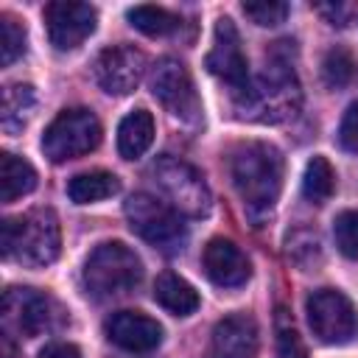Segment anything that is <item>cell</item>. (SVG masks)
Returning <instances> with one entry per match:
<instances>
[{
  "mask_svg": "<svg viewBox=\"0 0 358 358\" xmlns=\"http://www.w3.org/2000/svg\"><path fill=\"white\" fill-rule=\"evenodd\" d=\"M282 173H285V159L280 148L271 143L249 140L232 151L229 176L243 204V213L255 227H263L271 218L282 190Z\"/></svg>",
  "mask_w": 358,
  "mask_h": 358,
  "instance_id": "6da1fadb",
  "label": "cell"
},
{
  "mask_svg": "<svg viewBox=\"0 0 358 358\" xmlns=\"http://www.w3.org/2000/svg\"><path fill=\"white\" fill-rule=\"evenodd\" d=\"M238 115L257 123H280L299 112L302 106V90L296 81V73L285 56H280V48L274 42L266 70L249 81V87L235 95Z\"/></svg>",
  "mask_w": 358,
  "mask_h": 358,
  "instance_id": "7a4b0ae2",
  "label": "cell"
},
{
  "mask_svg": "<svg viewBox=\"0 0 358 358\" xmlns=\"http://www.w3.org/2000/svg\"><path fill=\"white\" fill-rule=\"evenodd\" d=\"M0 246H3V257L17 260L22 266L31 268L50 266L62 252V229L56 213L48 207H36L22 215L6 218L0 232Z\"/></svg>",
  "mask_w": 358,
  "mask_h": 358,
  "instance_id": "3957f363",
  "label": "cell"
},
{
  "mask_svg": "<svg viewBox=\"0 0 358 358\" xmlns=\"http://www.w3.org/2000/svg\"><path fill=\"white\" fill-rule=\"evenodd\" d=\"M143 280V260L140 255L120 243L106 241L95 246L84 263V288L95 299H112L134 291Z\"/></svg>",
  "mask_w": 358,
  "mask_h": 358,
  "instance_id": "277c9868",
  "label": "cell"
},
{
  "mask_svg": "<svg viewBox=\"0 0 358 358\" xmlns=\"http://www.w3.org/2000/svg\"><path fill=\"white\" fill-rule=\"evenodd\" d=\"M126 221L134 235H140L145 243L165 255H176L187 243V227L182 215L162 199L151 193H134L123 204Z\"/></svg>",
  "mask_w": 358,
  "mask_h": 358,
  "instance_id": "5b68a950",
  "label": "cell"
},
{
  "mask_svg": "<svg viewBox=\"0 0 358 358\" xmlns=\"http://www.w3.org/2000/svg\"><path fill=\"white\" fill-rule=\"evenodd\" d=\"M151 176L162 193V199L187 218H204L213 207V196L210 187L204 182V176L185 159L176 157H159L151 165Z\"/></svg>",
  "mask_w": 358,
  "mask_h": 358,
  "instance_id": "8992f818",
  "label": "cell"
},
{
  "mask_svg": "<svg viewBox=\"0 0 358 358\" xmlns=\"http://www.w3.org/2000/svg\"><path fill=\"white\" fill-rule=\"evenodd\" d=\"M98 143H101V123L84 106L59 112L42 134V151L50 162H67L84 157L95 151Z\"/></svg>",
  "mask_w": 358,
  "mask_h": 358,
  "instance_id": "52a82bcc",
  "label": "cell"
},
{
  "mask_svg": "<svg viewBox=\"0 0 358 358\" xmlns=\"http://www.w3.org/2000/svg\"><path fill=\"white\" fill-rule=\"evenodd\" d=\"M308 324L324 344H344L358 333V310L347 294L336 288H319L305 302Z\"/></svg>",
  "mask_w": 358,
  "mask_h": 358,
  "instance_id": "ba28073f",
  "label": "cell"
},
{
  "mask_svg": "<svg viewBox=\"0 0 358 358\" xmlns=\"http://www.w3.org/2000/svg\"><path fill=\"white\" fill-rule=\"evenodd\" d=\"M148 87H151V95L179 120H187L193 123L201 112V103H199V95H196V87H193V78L187 73V67L176 59H159L154 67H151V76H148Z\"/></svg>",
  "mask_w": 358,
  "mask_h": 358,
  "instance_id": "9c48e42d",
  "label": "cell"
},
{
  "mask_svg": "<svg viewBox=\"0 0 358 358\" xmlns=\"http://www.w3.org/2000/svg\"><path fill=\"white\" fill-rule=\"evenodd\" d=\"M204 64L218 81H224L232 90V95H241L249 87L252 76H249L246 53L241 45V34L229 17H218L215 31H213V48H210Z\"/></svg>",
  "mask_w": 358,
  "mask_h": 358,
  "instance_id": "30bf717a",
  "label": "cell"
},
{
  "mask_svg": "<svg viewBox=\"0 0 358 358\" xmlns=\"http://www.w3.org/2000/svg\"><path fill=\"white\" fill-rule=\"evenodd\" d=\"M98 11L90 3H73V0H53L45 6V25L48 39L56 50H76L90 39L95 31Z\"/></svg>",
  "mask_w": 358,
  "mask_h": 358,
  "instance_id": "8fae6325",
  "label": "cell"
},
{
  "mask_svg": "<svg viewBox=\"0 0 358 358\" xmlns=\"http://www.w3.org/2000/svg\"><path fill=\"white\" fill-rule=\"evenodd\" d=\"M56 305L36 288H8L3 294V319L22 336L34 338L56 324Z\"/></svg>",
  "mask_w": 358,
  "mask_h": 358,
  "instance_id": "7c38bea8",
  "label": "cell"
},
{
  "mask_svg": "<svg viewBox=\"0 0 358 358\" xmlns=\"http://www.w3.org/2000/svg\"><path fill=\"white\" fill-rule=\"evenodd\" d=\"M145 73V56L131 45H115L98 53L95 81L109 95H129L137 90Z\"/></svg>",
  "mask_w": 358,
  "mask_h": 358,
  "instance_id": "4fadbf2b",
  "label": "cell"
},
{
  "mask_svg": "<svg viewBox=\"0 0 358 358\" xmlns=\"http://www.w3.org/2000/svg\"><path fill=\"white\" fill-rule=\"evenodd\" d=\"M103 327L109 341L126 352H148L162 341V324L140 310H117Z\"/></svg>",
  "mask_w": 358,
  "mask_h": 358,
  "instance_id": "5bb4252c",
  "label": "cell"
},
{
  "mask_svg": "<svg viewBox=\"0 0 358 358\" xmlns=\"http://www.w3.org/2000/svg\"><path fill=\"white\" fill-rule=\"evenodd\" d=\"M201 266H204V274L210 277V282H215L221 288H238L252 274V266H249V257L243 255V249L227 238H213L204 246Z\"/></svg>",
  "mask_w": 358,
  "mask_h": 358,
  "instance_id": "9a60e30c",
  "label": "cell"
},
{
  "mask_svg": "<svg viewBox=\"0 0 358 358\" xmlns=\"http://www.w3.org/2000/svg\"><path fill=\"white\" fill-rule=\"evenodd\" d=\"M257 344V322L249 313H229L213 327L215 358H255Z\"/></svg>",
  "mask_w": 358,
  "mask_h": 358,
  "instance_id": "2e32d148",
  "label": "cell"
},
{
  "mask_svg": "<svg viewBox=\"0 0 358 358\" xmlns=\"http://www.w3.org/2000/svg\"><path fill=\"white\" fill-rule=\"evenodd\" d=\"M154 143V117L145 109H131L117 126V151L123 159L143 157Z\"/></svg>",
  "mask_w": 358,
  "mask_h": 358,
  "instance_id": "e0dca14e",
  "label": "cell"
},
{
  "mask_svg": "<svg viewBox=\"0 0 358 358\" xmlns=\"http://www.w3.org/2000/svg\"><path fill=\"white\" fill-rule=\"evenodd\" d=\"M154 299L173 316H190L196 308H199V294L196 288L182 280L179 274L173 271H162L157 280H154Z\"/></svg>",
  "mask_w": 358,
  "mask_h": 358,
  "instance_id": "ac0fdd59",
  "label": "cell"
},
{
  "mask_svg": "<svg viewBox=\"0 0 358 358\" xmlns=\"http://www.w3.org/2000/svg\"><path fill=\"white\" fill-rule=\"evenodd\" d=\"M34 187H36L34 165L11 151H3L0 154V199L6 204H11L20 196H28Z\"/></svg>",
  "mask_w": 358,
  "mask_h": 358,
  "instance_id": "d6986e66",
  "label": "cell"
},
{
  "mask_svg": "<svg viewBox=\"0 0 358 358\" xmlns=\"http://www.w3.org/2000/svg\"><path fill=\"white\" fill-rule=\"evenodd\" d=\"M115 193H120V179L109 171H84V173H76L67 185V196L76 204L103 201Z\"/></svg>",
  "mask_w": 358,
  "mask_h": 358,
  "instance_id": "ffe728a7",
  "label": "cell"
},
{
  "mask_svg": "<svg viewBox=\"0 0 358 358\" xmlns=\"http://www.w3.org/2000/svg\"><path fill=\"white\" fill-rule=\"evenodd\" d=\"M34 103H36V95H34L31 84H8L3 90V115H0L3 129L6 131H20L28 123Z\"/></svg>",
  "mask_w": 358,
  "mask_h": 358,
  "instance_id": "44dd1931",
  "label": "cell"
},
{
  "mask_svg": "<svg viewBox=\"0 0 358 358\" xmlns=\"http://www.w3.org/2000/svg\"><path fill=\"white\" fill-rule=\"evenodd\" d=\"M336 190V171L324 157H313L302 173V193L313 204H324Z\"/></svg>",
  "mask_w": 358,
  "mask_h": 358,
  "instance_id": "7402d4cb",
  "label": "cell"
},
{
  "mask_svg": "<svg viewBox=\"0 0 358 358\" xmlns=\"http://www.w3.org/2000/svg\"><path fill=\"white\" fill-rule=\"evenodd\" d=\"M126 20L145 36H165L179 28V17L162 6H134L126 11Z\"/></svg>",
  "mask_w": 358,
  "mask_h": 358,
  "instance_id": "603a6c76",
  "label": "cell"
},
{
  "mask_svg": "<svg viewBox=\"0 0 358 358\" xmlns=\"http://www.w3.org/2000/svg\"><path fill=\"white\" fill-rule=\"evenodd\" d=\"M25 25L11 17V14H0V64L8 67L14 64L22 53H25Z\"/></svg>",
  "mask_w": 358,
  "mask_h": 358,
  "instance_id": "cb8c5ba5",
  "label": "cell"
},
{
  "mask_svg": "<svg viewBox=\"0 0 358 358\" xmlns=\"http://www.w3.org/2000/svg\"><path fill=\"white\" fill-rule=\"evenodd\" d=\"M322 78L330 90H341L355 78V59L350 50L344 48H333L327 50L324 62H322Z\"/></svg>",
  "mask_w": 358,
  "mask_h": 358,
  "instance_id": "d4e9b609",
  "label": "cell"
},
{
  "mask_svg": "<svg viewBox=\"0 0 358 358\" xmlns=\"http://www.w3.org/2000/svg\"><path fill=\"white\" fill-rule=\"evenodd\" d=\"M288 257H291L302 271L316 268V266L322 263V246H319L316 232L296 229V232L288 238Z\"/></svg>",
  "mask_w": 358,
  "mask_h": 358,
  "instance_id": "484cf974",
  "label": "cell"
},
{
  "mask_svg": "<svg viewBox=\"0 0 358 358\" xmlns=\"http://www.w3.org/2000/svg\"><path fill=\"white\" fill-rule=\"evenodd\" d=\"M333 238L344 257H358V210H344L333 221Z\"/></svg>",
  "mask_w": 358,
  "mask_h": 358,
  "instance_id": "4316f807",
  "label": "cell"
},
{
  "mask_svg": "<svg viewBox=\"0 0 358 358\" xmlns=\"http://www.w3.org/2000/svg\"><path fill=\"white\" fill-rule=\"evenodd\" d=\"M241 11H243L255 25L271 28V25L285 22V17H288V3H282V0H249V3L241 6Z\"/></svg>",
  "mask_w": 358,
  "mask_h": 358,
  "instance_id": "83f0119b",
  "label": "cell"
},
{
  "mask_svg": "<svg viewBox=\"0 0 358 358\" xmlns=\"http://www.w3.org/2000/svg\"><path fill=\"white\" fill-rule=\"evenodd\" d=\"M277 358H308L305 344L294 324L288 322V313L280 308L277 310Z\"/></svg>",
  "mask_w": 358,
  "mask_h": 358,
  "instance_id": "f1b7e54d",
  "label": "cell"
},
{
  "mask_svg": "<svg viewBox=\"0 0 358 358\" xmlns=\"http://www.w3.org/2000/svg\"><path fill=\"white\" fill-rule=\"evenodd\" d=\"M338 143L344 151L350 154H358V101H352L341 117V126H338Z\"/></svg>",
  "mask_w": 358,
  "mask_h": 358,
  "instance_id": "f546056e",
  "label": "cell"
},
{
  "mask_svg": "<svg viewBox=\"0 0 358 358\" xmlns=\"http://www.w3.org/2000/svg\"><path fill=\"white\" fill-rule=\"evenodd\" d=\"M313 8L324 17V22H330V25H336V28L350 25L352 17L358 14V6H355V3H316Z\"/></svg>",
  "mask_w": 358,
  "mask_h": 358,
  "instance_id": "4dcf8cb0",
  "label": "cell"
},
{
  "mask_svg": "<svg viewBox=\"0 0 358 358\" xmlns=\"http://www.w3.org/2000/svg\"><path fill=\"white\" fill-rule=\"evenodd\" d=\"M36 358H81V350L70 341H53V344H45V350Z\"/></svg>",
  "mask_w": 358,
  "mask_h": 358,
  "instance_id": "1f68e13d",
  "label": "cell"
},
{
  "mask_svg": "<svg viewBox=\"0 0 358 358\" xmlns=\"http://www.w3.org/2000/svg\"><path fill=\"white\" fill-rule=\"evenodd\" d=\"M0 347H3V358H14V344H11V336L8 333L0 336Z\"/></svg>",
  "mask_w": 358,
  "mask_h": 358,
  "instance_id": "d6a6232c",
  "label": "cell"
}]
</instances>
